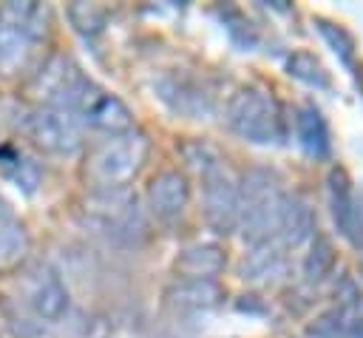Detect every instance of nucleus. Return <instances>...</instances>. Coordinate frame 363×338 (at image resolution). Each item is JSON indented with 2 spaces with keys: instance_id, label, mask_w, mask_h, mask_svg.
<instances>
[{
  "instance_id": "1",
  "label": "nucleus",
  "mask_w": 363,
  "mask_h": 338,
  "mask_svg": "<svg viewBox=\"0 0 363 338\" xmlns=\"http://www.w3.org/2000/svg\"><path fill=\"white\" fill-rule=\"evenodd\" d=\"M150 142L139 131L116 133L88 151L85 176L94 190H125L145 168Z\"/></svg>"
},
{
  "instance_id": "2",
  "label": "nucleus",
  "mask_w": 363,
  "mask_h": 338,
  "mask_svg": "<svg viewBox=\"0 0 363 338\" xmlns=\"http://www.w3.org/2000/svg\"><path fill=\"white\" fill-rule=\"evenodd\" d=\"M227 125L252 145H278L286 133L278 99L258 85H244L230 97Z\"/></svg>"
},
{
  "instance_id": "3",
  "label": "nucleus",
  "mask_w": 363,
  "mask_h": 338,
  "mask_svg": "<svg viewBox=\"0 0 363 338\" xmlns=\"http://www.w3.org/2000/svg\"><path fill=\"white\" fill-rule=\"evenodd\" d=\"M68 111L77 116L79 125H88V128L102 131L108 136L133 131V111L128 108V102L119 99L116 94L105 91L94 80L82 82V88L77 91V97H74Z\"/></svg>"
},
{
  "instance_id": "4",
  "label": "nucleus",
  "mask_w": 363,
  "mask_h": 338,
  "mask_svg": "<svg viewBox=\"0 0 363 338\" xmlns=\"http://www.w3.org/2000/svg\"><path fill=\"white\" fill-rule=\"evenodd\" d=\"M26 136L34 142V148L57 156H71L82 148V125L65 108H34L26 116Z\"/></svg>"
},
{
  "instance_id": "5",
  "label": "nucleus",
  "mask_w": 363,
  "mask_h": 338,
  "mask_svg": "<svg viewBox=\"0 0 363 338\" xmlns=\"http://www.w3.org/2000/svg\"><path fill=\"white\" fill-rule=\"evenodd\" d=\"M88 216L116 239H133L145 233V219L136 205V196L125 190H91L88 196Z\"/></svg>"
},
{
  "instance_id": "6",
  "label": "nucleus",
  "mask_w": 363,
  "mask_h": 338,
  "mask_svg": "<svg viewBox=\"0 0 363 338\" xmlns=\"http://www.w3.org/2000/svg\"><path fill=\"white\" fill-rule=\"evenodd\" d=\"M23 295H26V304L37 321L57 324L68 315L71 293H68L62 276L48 264H37L28 273V278L23 281Z\"/></svg>"
},
{
  "instance_id": "7",
  "label": "nucleus",
  "mask_w": 363,
  "mask_h": 338,
  "mask_svg": "<svg viewBox=\"0 0 363 338\" xmlns=\"http://www.w3.org/2000/svg\"><path fill=\"white\" fill-rule=\"evenodd\" d=\"M88 77L79 71V65L74 62V60H68V57H48L43 65H40V71L34 74V80H31V88H34V94L43 99V105H51V108H71V102H74V97H77V91L82 88V82H85Z\"/></svg>"
},
{
  "instance_id": "8",
  "label": "nucleus",
  "mask_w": 363,
  "mask_h": 338,
  "mask_svg": "<svg viewBox=\"0 0 363 338\" xmlns=\"http://www.w3.org/2000/svg\"><path fill=\"white\" fill-rule=\"evenodd\" d=\"M204 222L210 224L213 233L218 236H230L238 230V216H241V205H238V182L233 176H227V170H216L210 176H204Z\"/></svg>"
},
{
  "instance_id": "9",
  "label": "nucleus",
  "mask_w": 363,
  "mask_h": 338,
  "mask_svg": "<svg viewBox=\"0 0 363 338\" xmlns=\"http://www.w3.org/2000/svg\"><path fill=\"white\" fill-rule=\"evenodd\" d=\"M153 88H156V97H159L173 114L184 116V119H207L210 111H213L210 94H207L196 80H190V77H184V74L167 71V74H162V77L153 82Z\"/></svg>"
},
{
  "instance_id": "10",
  "label": "nucleus",
  "mask_w": 363,
  "mask_h": 338,
  "mask_svg": "<svg viewBox=\"0 0 363 338\" xmlns=\"http://www.w3.org/2000/svg\"><path fill=\"white\" fill-rule=\"evenodd\" d=\"M147 210L159 222H176L190 205V182L182 170H159L145 190Z\"/></svg>"
},
{
  "instance_id": "11",
  "label": "nucleus",
  "mask_w": 363,
  "mask_h": 338,
  "mask_svg": "<svg viewBox=\"0 0 363 338\" xmlns=\"http://www.w3.org/2000/svg\"><path fill=\"white\" fill-rule=\"evenodd\" d=\"M329 205H332V219L337 233L352 247H363V210L357 207L352 182L343 168H332L329 173Z\"/></svg>"
},
{
  "instance_id": "12",
  "label": "nucleus",
  "mask_w": 363,
  "mask_h": 338,
  "mask_svg": "<svg viewBox=\"0 0 363 338\" xmlns=\"http://www.w3.org/2000/svg\"><path fill=\"white\" fill-rule=\"evenodd\" d=\"M315 236V216H312V207L298 199V196H284V205H281V219H278V230H275V244L281 250H295L306 241H312Z\"/></svg>"
},
{
  "instance_id": "13",
  "label": "nucleus",
  "mask_w": 363,
  "mask_h": 338,
  "mask_svg": "<svg viewBox=\"0 0 363 338\" xmlns=\"http://www.w3.org/2000/svg\"><path fill=\"white\" fill-rule=\"evenodd\" d=\"M167 304L176 307V310H190V312H199V310H213L224 301V290L218 287V281L213 278H176L167 293H164Z\"/></svg>"
},
{
  "instance_id": "14",
  "label": "nucleus",
  "mask_w": 363,
  "mask_h": 338,
  "mask_svg": "<svg viewBox=\"0 0 363 338\" xmlns=\"http://www.w3.org/2000/svg\"><path fill=\"white\" fill-rule=\"evenodd\" d=\"M227 267V256L218 244H210V241H201V244H190L184 247L176 261H173V270L179 278H213Z\"/></svg>"
},
{
  "instance_id": "15",
  "label": "nucleus",
  "mask_w": 363,
  "mask_h": 338,
  "mask_svg": "<svg viewBox=\"0 0 363 338\" xmlns=\"http://www.w3.org/2000/svg\"><path fill=\"white\" fill-rule=\"evenodd\" d=\"M286 270V250H281L275 241L252 244V250L241 261V278L252 284H269Z\"/></svg>"
},
{
  "instance_id": "16",
  "label": "nucleus",
  "mask_w": 363,
  "mask_h": 338,
  "mask_svg": "<svg viewBox=\"0 0 363 338\" xmlns=\"http://www.w3.org/2000/svg\"><path fill=\"white\" fill-rule=\"evenodd\" d=\"M0 20L14 26L17 31H23L34 43H40L51 28V11L43 3H3Z\"/></svg>"
},
{
  "instance_id": "17",
  "label": "nucleus",
  "mask_w": 363,
  "mask_h": 338,
  "mask_svg": "<svg viewBox=\"0 0 363 338\" xmlns=\"http://www.w3.org/2000/svg\"><path fill=\"white\" fill-rule=\"evenodd\" d=\"M295 133H298V142L301 148L315 156V159H323L332 148V139H329V125L323 119V114L315 108V105H301L298 114H295Z\"/></svg>"
},
{
  "instance_id": "18",
  "label": "nucleus",
  "mask_w": 363,
  "mask_h": 338,
  "mask_svg": "<svg viewBox=\"0 0 363 338\" xmlns=\"http://www.w3.org/2000/svg\"><path fill=\"white\" fill-rule=\"evenodd\" d=\"M28 250H31V236L26 224L14 216H3L0 219V276L23 267V261L28 258Z\"/></svg>"
},
{
  "instance_id": "19",
  "label": "nucleus",
  "mask_w": 363,
  "mask_h": 338,
  "mask_svg": "<svg viewBox=\"0 0 363 338\" xmlns=\"http://www.w3.org/2000/svg\"><path fill=\"white\" fill-rule=\"evenodd\" d=\"M34 40H28L23 31L0 20V77H11L23 71L31 62L34 54Z\"/></svg>"
},
{
  "instance_id": "20",
  "label": "nucleus",
  "mask_w": 363,
  "mask_h": 338,
  "mask_svg": "<svg viewBox=\"0 0 363 338\" xmlns=\"http://www.w3.org/2000/svg\"><path fill=\"white\" fill-rule=\"evenodd\" d=\"M0 170H3L6 179H11L26 193H34V187L40 185V165L34 159H28L23 151L11 148V145L0 148Z\"/></svg>"
},
{
  "instance_id": "21",
  "label": "nucleus",
  "mask_w": 363,
  "mask_h": 338,
  "mask_svg": "<svg viewBox=\"0 0 363 338\" xmlns=\"http://www.w3.org/2000/svg\"><path fill=\"white\" fill-rule=\"evenodd\" d=\"M286 74L301 80V82H306V85H315V88H326L329 85V74H326L323 62L306 48H298V51H292L286 57Z\"/></svg>"
},
{
  "instance_id": "22",
  "label": "nucleus",
  "mask_w": 363,
  "mask_h": 338,
  "mask_svg": "<svg viewBox=\"0 0 363 338\" xmlns=\"http://www.w3.org/2000/svg\"><path fill=\"white\" fill-rule=\"evenodd\" d=\"M315 28H318V34L329 43V48L335 51V57H337L346 68H352V65H354V54H357L354 37H352L343 26H337V23H332V20H326V17H315Z\"/></svg>"
},
{
  "instance_id": "23",
  "label": "nucleus",
  "mask_w": 363,
  "mask_h": 338,
  "mask_svg": "<svg viewBox=\"0 0 363 338\" xmlns=\"http://www.w3.org/2000/svg\"><path fill=\"white\" fill-rule=\"evenodd\" d=\"M335 267V247L326 236H312V247L303 258V278L309 284L323 281Z\"/></svg>"
},
{
  "instance_id": "24",
  "label": "nucleus",
  "mask_w": 363,
  "mask_h": 338,
  "mask_svg": "<svg viewBox=\"0 0 363 338\" xmlns=\"http://www.w3.org/2000/svg\"><path fill=\"white\" fill-rule=\"evenodd\" d=\"M68 17L77 26V31H82V34H99L105 28V9L94 6V3H74L68 9Z\"/></svg>"
},
{
  "instance_id": "25",
  "label": "nucleus",
  "mask_w": 363,
  "mask_h": 338,
  "mask_svg": "<svg viewBox=\"0 0 363 338\" xmlns=\"http://www.w3.org/2000/svg\"><path fill=\"white\" fill-rule=\"evenodd\" d=\"M182 153L190 162V168H196L201 173V179L210 176V173H216V170H221V159H218V153L207 142H187L182 148Z\"/></svg>"
},
{
  "instance_id": "26",
  "label": "nucleus",
  "mask_w": 363,
  "mask_h": 338,
  "mask_svg": "<svg viewBox=\"0 0 363 338\" xmlns=\"http://www.w3.org/2000/svg\"><path fill=\"white\" fill-rule=\"evenodd\" d=\"M309 338H349L346 312L337 307V310H326L323 315H318L315 324L309 327Z\"/></svg>"
},
{
  "instance_id": "27",
  "label": "nucleus",
  "mask_w": 363,
  "mask_h": 338,
  "mask_svg": "<svg viewBox=\"0 0 363 338\" xmlns=\"http://www.w3.org/2000/svg\"><path fill=\"white\" fill-rule=\"evenodd\" d=\"M349 338H363V318H354L349 324Z\"/></svg>"
},
{
  "instance_id": "28",
  "label": "nucleus",
  "mask_w": 363,
  "mask_h": 338,
  "mask_svg": "<svg viewBox=\"0 0 363 338\" xmlns=\"http://www.w3.org/2000/svg\"><path fill=\"white\" fill-rule=\"evenodd\" d=\"M3 216H14V213H11V207H9V202H6L3 196H0V219H3Z\"/></svg>"
}]
</instances>
